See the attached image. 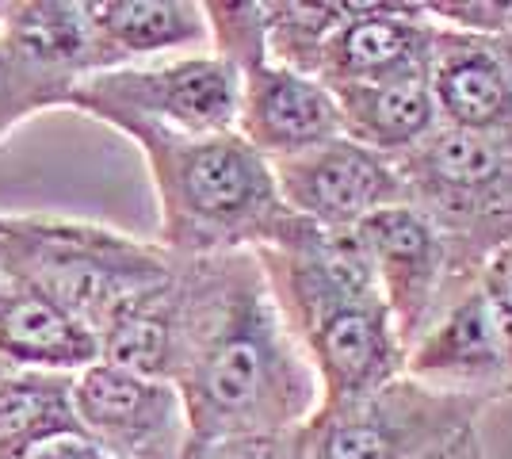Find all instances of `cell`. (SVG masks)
Segmentation results:
<instances>
[{
	"instance_id": "10",
	"label": "cell",
	"mask_w": 512,
	"mask_h": 459,
	"mask_svg": "<svg viewBox=\"0 0 512 459\" xmlns=\"http://www.w3.org/2000/svg\"><path fill=\"white\" fill-rule=\"evenodd\" d=\"M73 410L111 459H188V417L172 383L96 360L73 375Z\"/></svg>"
},
{
	"instance_id": "25",
	"label": "cell",
	"mask_w": 512,
	"mask_h": 459,
	"mask_svg": "<svg viewBox=\"0 0 512 459\" xmlns=\"http://www.w3.org/2000/svg\"><path fill=\"white\" fill-rule=\"evenodd\" d=\"M27 459H111V456H107L96 440H88L85 433H73V437L50 440V444H43L39 452H31Z\"/></svg>"
},
{
	"instance_id": "7",
	"label": "cell",
	"mask_w": 512,
	"mask_h": 459,
	"mask_svg": "<svg viewBox=\"0 0 512 459\" xmlns=\"http://www.w3.org/2000/svg\"><path fill=\"white\" fill-rule=\"evenodd\" d=\"M241 73L218 54H180L146 66L92 73L69 92L65 108L96 123L134 119L176 134H226L237 127Z\"/></svg>"
},
{
	"instance_id": "2",
	"label": "cell",
	"mask_w": 512,
	"mask_h": 459,
	"mask_svg": "<svg viewBox=\"0 0 512 459\" xmlns=\"http://www.w3.org/2000/svg\"><path fill=\"white\" fill-rule=\"evenodd\" d=\"M142 153L157 196V245L172 257L272 253L310 226L291 215L268 157L226 134H176L153 123H107Z\"/></svg>"
},
{
	"instance_id": "22",
	"label": "cell",
	"mask_w": 512,
	"mask_h": 459,
	"mask_svg": "<svg viewBox=\"0 0 512 459\" xmlns=\"http://www.w3.org/2000/svg\"><path fill=\"white\" fill-rule=\"evenodd\" d=\"M43 111H54V100L46 92H39L0 54V142H8L12 131H20L27 119H35Z\"/></svg>"
},
{
	"instance_id": "21",
	"label": "cell",
	"mask_w": 512,
	"mask_h": 459,
	"mask_svg": "<svg viewBox=\"0 0 512 459\" xmlns=\"http://www.w3.org/2000/svg\"><path fill=\"white\" fill-rule=\"evenodd\" d=\"M203 16H207L211 54L230 62L237 73L260 58H268L260 0H203Z\"/></svg>"
},
{
	"instance_id": "18",
	"label": "cell",
	"mask_w": 512,
	"mask_h": 459,
	"mask_svg": "<svg viewBox=\"0 0 512 459\" xmlns=\"http://www.w3.org/2000/svg\"><path fill=\"white\" fill-rule=\"evenodd\" d=\"M0 356L23 372L77 375L100 360V337L43 295L20 287L0 310Z\"/></svg>"
},
{
	"instance_id": "14",
	"label": "cell",
	"mask_w": 512,
	"mask_h": 459,
	"mask_svg": "<svg viewBox=\"0 0 512 459\" xmlns=\"http://www.w3.org/2000/svg\"><path fill=\"white\" fill-rule=\"evenodd\" d=\"M436 20L425 4H348L318 58V81L329 88L375 85L428 69Z\"/></svg>"
},
{
	"instance_id": "17",
	"label": "cell",
	"mask_w": 512,
	"mask_h": 459,
	"mask_svg": "<svg viewBox=\"0 0 512 459\" xmlns=\"http://www.w3.org/2000/svg\"><path fill=\"white\" fill-rule=\"evenodd\" d=\"M333 96L341 108L344 138L394 161L413 146H421L440 127L432 88H428V69L375 81V85L333 88Z\"/></svg>"
},
{
	"instance_id": "3",
	"label": "cell",
	"mask_w": 512,
	"mask_h": 459,
	"mask_svg": "<svg viewBox=\"0 0 512 459\" xmlns=\"http://www.w3.org/2000/svg\"><path fill=\"white\" fill-rule=\"evenodd\" d=\"M256 257L318 375L321 406L360 398L402 375L406 345L356 230L325 234L310 226L291 245Z\"/></svg>"
},
{
	"instance_id": "24",
	"label": "cell",
	"mask_w": 512,
	"mask_h": 459,
	"mask_svg": "<svg viewBox=\"0 0 512 459\" xmlns=\"http://www.w3.org/2000/svg\"><path fill=\"white\" fill-rule=\"evenodd\" d=\"M478 287H482L486 299H490L493 318H497V326H501V337H505V349H509V360H512V241L482 268Z\"/></svg>"
},
{
	"instance_id": "29",
	"label": "cell",
	"mask_w": 512,
	"mask_h": 459,
	"mask_svg": "<svg viewBox=\"0 0 512 459\" xmlns=\"http://www.w3.org/2000/svg\"><path fill=\"white\" fill-rule=\"evenodd\" d=\"M8 372H16V368H12V364H8L4 356H0V379H4V375H8Z\"/></svg>"
},
{
	"instance_id": "8",
	"label": "cell",
	"mask_w": 512,
	"mask_h": 459,
	"mask_svg": "<svg viewBox=\"0 0 512 459\" xmlns=\"http://www.w3.org/2000/svg\"><path fill=\"white\" fill-rule=\"evenodd\" d=\"M360 241L375 268V284L394 318L402 345H413L444 306L470 287L451 264L448 241L413 203L386 207L363 222Z\"/></svg>"
},
{
	"instance_id": "15",
	"label": "cell",
	"mask_w": 512,
	"mask_h": 459,
	"mask_svg": "<svg viewBox=\"0 0 512 459\" xmlns=\"http://www.w3.org/2000/svg\"><path fill=\"white\" fill-rule=\"evenodd\" d=\"M428 88L448 131H512V77L497 39L436 23L428 54Z\"/></svg>"
},
{
	"instance_id": "19",
	"label": "cell",
	"mask_w": 512,
	"mask_h": 459,
	"mask_svg": "<svg viewBox=\"0 0 512 459\" xmlns=\"http://www.w3.org/2000/svg\"><path fill=\"white\" fill-rule=\"evenodd\" d=\"M81 433L73 375L8 372L0 379V459H27L43 444Z\"/></svg>"
},
{
	"instance_id": "4",
	"label": "cell",
	"mask_w": 512,
	"mask_h": 459,
	"mask_svg": "<svg viewBox=\"0 0 512 459\" xmlns=\"http://www.w3.org/2000/svg\"><path fill=\"white\" fill-rule=\"evenodd\" d=\"M0 257L16 287L43 295L92 333L172 272V253L157 241L58 215H0Z\"/></svg>"
},
{
	"instance_id": "27",
	"label": "cell",
	"mask_w": 512,
	"mask_h": 459,
	"mask_svg": "<svg viewBox=\"0 0 512 459\" xmlns=\"http://www.w3.org/2000/svg\"><path fill=\"white\" fill-rule=\"evenodd\" d=\"M16 291H20V287H16V280L8 276V268H4V257H0V310H4V303H8Z\"/></svg>"
},
{
	"instance_id": "26",
	"label": "cell",
	"mask_w": 512,
	"mask_h": 459,
	"mask_svg": "<svg viewBox=\"0 0 512 459\" xmlns=\"http://www.w3.org/2000/svg\"><path fill=\"white\" fill-rule=\"evenodd\" d=\"M448 459H490V452H486V444H482V433H474V437L463 444V448H455Z\"/></svg>"
},
{
	"instance_id": "1",
	"label": "cell",
	"mask_w": 512,
	"mask_h": 459,
	"mask_svg": "<svg viewBox=\"0 0 512 459\" xmlns=\"http://www.w3.org/2000/svg\"><path fill=\"white\" fill-rule=\"evenodd\" d=\"M180 268L188 314L172 387L188 417V456L218 440L306 429L321 410L318 375L260 257H180Z\"/></svg>"
},
{
	"instance_id": "11",
	"label": "cell",
	"mask_w": 512,
	"mask_h": 459,
	"mask_svg": "<svg viewBox=\"0 0 512 459\" xmlns=\"http://www.w3.org/2000/svg\"><path fill=\"white\" fill-rule=\"evenodd\" d=\"M402 375L478 406L512 398V360L478 280L463 287L406 349Z\"/></svg>"
},
{
	"instance_id": "12",
	"label": "cell",
	"mask_w": 512,
	"mask_h": 459,
	"mask_svg": "<svg viewBox=\"0 0 512 459\" xmlns=\"http://www.w3.org/2000/svg\"><path fill=\"white\" fill-rule=\"evenodd\" d=\"M234 131L276 165L341 138L344 127L337 96L325 81L260 58L241 69Z\"/></svg>"
},
{
	"instance_id": "28",
	"label": "cell",
	"mask_w": 512,
	"mask_h": 459,
	"mask_svg": "<svg viewBox=\"0 0 512 459\" xmlns=\"http://www.w3.org/2000/svg\"><path fill=\"white\" fill-rule=\"evenodd\" d=\"M497 46H501V54H505V66H509V77H512V27L497 39Z\"/></svg>"
},
{
	"instance_id": "5",
	"label": "cell",
	"mask_w": 512,
	"mask_h": 459,
	"mask_svg": "<svg viewBox=\"0 0 512 459\" xmlns=\"http://www.w3.org/2000/svg\"><path fill=\"white\" fill-rule=\"evenodd\" d=\"M409 203L436 222L455 272L474 284L512 241V131L436 127L398 157Z\"/></svg>"
},
{
	"instance_id": "16",
	"label": "cell",
	"mask_w": 512,
	"mask_h": 459,
	"mask_svg": "<svg viewBox=\"0 0 512 459\" xmlns=\"http://www.w3.org/2000/svg\"><path fill=\"white\" fill-rule=\"evenodd\" d=\"M88 16L104 73L211 50L203 0H88Z\"/></svg>"
},
{
	"instance_id": "23",
	"label": "cell",
	"mask_w": 512,
	"mask_h": 459,
	"mask_svg": "<svg viewBox=\"0 0 512 459\" xmlns=\"http://www.w3.org/2000/svg\"><path fill=\"white\" fill-rule=\"evenodd\" d=\"M188 459H306L299 433H279V437H237L218 440L211 448H199Z\"/></svg>"
},
{
	"instance_id": "6",
	"label": "cell",
	"mask_w": 512,
	"mask_h": 459,
	"mask_svg": "<svg viewBox=\"0 0 512 459\" xmlns=\"http://www.w3.org/2000/svg\"><path fill=\"white\" fill-rule=\"evenodd\" d=\"M486 406L398 375L375 391L321 406L302 429L306 459H448L482 433Z\"/></svg>"
},
{
	"instance_id": "13",
	"label": "cell",
	"mask_w": 512,
	"mask_h": 459,
	"mask_svg": "<svg viewBox=\"0 0 512 459\" xmlns=\"http://www.w3.org/2000/svg\"><path fill=\"white\" fill-rule=\"evenodd\" d=\"M0 54L46 92L54 108H65L85 77L104 73L88 0H4Z\"/></svg>"
},
{
	"instance_id": "20",
	"label": "cell",
	"mask_w": 512,
	"mask_h": 459,
	"mask_svg": "<svg viewBox=\"0 0 512 459\" xmlns=\"http://www.w3.org/2000/svg\"><path fill=\"white\" fill-rule=\"evenodd\" d=\"M264 8V50L268 62L299 73H318V58L329 35L344 20V0H260Z\"/></svg>"
},
{
	"instance_id": "9",
	"label": "cell",
	"mask_w": 512,
	"mask_h": 459,
	"mask_svg": "<svg viewBox=\"0 0 512 459\" xmlns=\"http://www.w3.org/2000/svg\"><path fill=\"white\" fill-rule=\"evenodd\" d=\"M272 169L291 215L325 234L360 230L371 215L409 203L398 161L367 150L344 134L318 150L276 161Z\"/></svg>"
}]
</instances>
